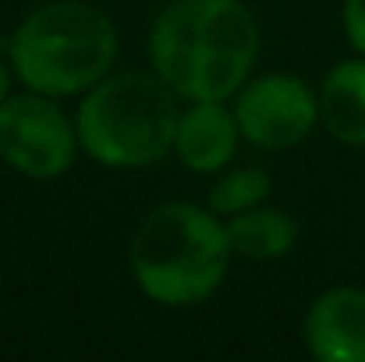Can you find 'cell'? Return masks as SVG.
Listing matches in <instances>:
<instances>
[{
	"instance_id": "cell-1",
	"label": "cell",
	"mask_w": 365,
	"mask_h": 362,
	"mask_svg": "<svg viewBox=\"0 0 365 362\" xmlns=\"http://www.w3.org/2000/svg\"><path fill=\"white\" fill-rule=\"evenodd\" d=\"M259 25L242 0H174L153 29L156 75L185 100H227L255 64Z\"/></svg>"
},
{
	"instance_id": "cell-2",
	"label": "cell",
	"mask_w": 365,
	"mask_h": 362,
	"mask_svg": "<svg viewBox=\"0 0 365 362\" xmlns=\"http://www.w3.org/2000/svg\"><path fill=\"white\" fill-rule=\"evenodd\" d=\"M227 259V228L192 203L156 206L131 241L135 277L142 291L163 306L202 302L220 284Z\"/></svg>"
},
{
	"instance_id": "cell-3",
	"label": "cell",
	"mask_w": 365,
	"mask_h": 362,
	"mask_svg": "<svg viewBox=\"0 0 365 362\" xmlns=\"http://www.w3.org/2000/svg\"><path fill=\"white\" fill-rule=\"evenodd\" d=\"M7 50L18 79L32 93L71 96L107 75L118 32L110 18L89 4H50L18 25Z\"/></svg>"
},
{
	"instance_id": "cell-4",
	"label": "cell",
	"mask_w": 365,
	"mask_h": 362,
	"mask_svg": "<svg viewBox=\"0 0 365 362\" xmlns=\"http://www.w3.org/2000/svg\"><path fill=\"white\" fill-rule=\"evenodd\" d=\"M174 89L138 71L96 82L78 107V139L86 153L107 167L156 164L174 146Z\"/></svg>"
},
{
	"instance_id": "cell-5",
	"label": "cell",
	"mask_w": 365,
	"mask_h": 362,
	"mask_svg": "<svg viewBox=\"0 0 365 362\" xmlns=\"http://www.w3.org/2000/svg\"><path fill=\"white\" fill-rule=\"evenodd\" d=\"M0 156L29 178H57L71 167L75 131L50 100L14 96L0 104Z\"/></svg>"
},
{
	"instance_id": "cell-6",
	"label": "cell",
	"mask_w": 365,
	"mask_h": 362,
	"mask_svg": "<svg viewBox=\"0 0 365 362\" xmlns=\"http://www.w3.org/2000/svg\"><path fill=\"white\" fill-rule=\"evenodd\" d=\"M319 114L316 96L294 75L255 79L238 96V128L262 149H284L302 142Z\"/></svg>"
},
{
	"instance_id": "cell-7",
	"label": "cell",
	"mask_w": 365,
	"mask_h": 362,
	"mask_svg": "<svg viewBox=\"0 0 365 362\" xmlns=\"http://www.w3.org/2000/svg\"><path fill=\"white\" fill-rule=\"evenodd\" d=\"M309 352L323 362H365V291L334 288L305 316Z\"/></svg>"
},
{
	"instance_id": "cell-8",
	"label": "cell",
	"mask_w": 365,
	"mask_h": 362,
	"mask_svg": "<svg viewBox=\"0 0 365 362\" xmlns=\"http://www.w3.org/2000/svg\"><path fill=\"white\" fill-rule=\"evenodd\" d=\"M174 146L188 171H217L235 156L238 121L220 107V100H195V107L178 118Z\"/></svg>"
},
{
	"instance_id": "cell-9",
	"label": "cell",
	"mask_w": 365,
	"mask_h": 362,
	"mask_svg": "<svg viewBox=\"0 0 365 362\" xmlns=\"http://www.w3.org/2000/svg\"><path fill=\"white\" fill-rule=\"evenodd\" d=\"M319 118L334 139L365 146V61L337 64L319 93Z\"/></svg>"
},
{
	"instance_id": "cell-10",
	"label": "cell",
	"mask_w": 365,
	"mask_h": 362,
	"mask_svg": "<svg viewBox=\"0 0 365 362\" xmlns=\"http://www.w3.org/2000/svg\"><path fill=\"white\" fill-rule=\"evenodd\" d=\"M227 238H231V252H238V256L273 259L294 245L298 228L280 210H245L227 224Z\"/></svg>"
},
{
	"instance_id": "cell-11",
	"label": "cell",
	"mask_w": 365,
	"mask_h": 362,
	"mask_svg": "<svg viewBox=\"0 0 365 362\" xmlns=\"http://www.w3.org/2000/svg\"><path fill=\"white\" fill-rule=\"evenodd\" d=\"M266 192H269V174L259 171V167H245V171L227 174V178L210 192V206H213L217 213H245V210H252Z\"/></svg>"
},
{
	"instance_id": "cell-12",
	"label": "cell",
	"mask_w": 365,
	"mask_h": 362,
	"mask_svg": "<svg viewBox=\"0 0 365 362\" xmlns=\"http://www.w3.org/2000/svg\"><path fill=\"white\" fill-rule=\"evenodd\" d=\"M344 29L351 46L365 57V0H344Z\"/></svg>"
},
{
	"instance_id": "cell-13",
	"label": "cell",
	"mask_w": 365,
	"mask_h": 362,
	"mask_svg": "<svg viewBox=\"0 0 365 362\" xmlns=\"http://www.w3.org/2000/svg\"><path fill=\"white\" fill-rule=\"evenodd\" d=\"M4 93H7V68H4V61H0V104H4Z\"/></svg>"
}]
</instances>
